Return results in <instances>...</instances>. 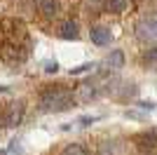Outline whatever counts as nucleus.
Returning a JSON list of instances; mask_svg holds the SVG:
<instances>
[{
  "instance_id": "obj_14",
  "label": "nucleus",
  "mask_w": 157,
  "mask_h": 155,
  "mask_svg": "<svg viewBox=\"0 0 157 155\" xmlns=\"http://www.w3.org/2000/svg\"><path fill=\"white\" fill-rule=\"evenodd\" d=\"M96 120H98L96 115H92V117H89V115H85V117H80V120H78V125H80V127H89V125H94Z\"/></svg>"
},
{
  "instance_id": "obj_12",
  "label": "nucleus",
  "mask_w": 157,
  "mask_h": 155,
  "mask_svg": "<svg viewBox=\"0 0 157 155\" xmlns=\"http://www.w3.org/2000/svg\"><path fill=\"white\" fill-rule=\"evenodd\" d=\"M143 61L148 66H152V64H157V47H150V50L143 54Z\"/></svg>"
},
{
  "instance_id": "obj_16",
  "label": "nucleus",
  "mask_w": 157,
  "mask_h": 155,
  "mask_svg": "<svg viewBox=\"0 0 157 155\" xmlns=\"http://www.w3.org/2000/svg\"><path fill=\"white\" fill-rule=\"evenodd\" d=\"M138 106H141V108H148V110H152V108H155V103H152V101H141Z\"/></svg>"
},
{
  "instance_id": "obj_13",
  "label": "nucleus",
  "mask_w": 157,
  "mask_h": 155,
  "mask_svg": "<svg viewBox=\"0 0 157 155\" xmlns=\"http://www.w3.org/2000/svg\"><path fill=\"white\" fill-rule=\"evenodd\" d=\"M94 66H96V64H89V61H87V64H82V66H78V68H73V71H71V75H80V73H87V71H94Z\"/></svg>"
},
{
  "instance_id": "obj_1",
  "label": "nucleus",
  "mask_w": 157,
  "mask_h": 155,
  "mask_svg": "<svg viewBox=\"0 0 157 155\" xmlns=\"http://www.w3.org/2000/svg\"><path fill=\"white\" fill-rule=\"evenodd\" d=\"M73 106H78L75 97H73V92L63 89V87H49L40 97V108L45 113H61V110H68Z\"/></svg>"
},
{
  "instance_id": "obj_7",
  "label": "nucleus",
  "mask_w": 157,
  "mask_h": 155,
  "mask_svg": "<svg viewBox=\"0 0 157 155\" xmlns=\"http://www.w3.org/2000/svg\"><path fill=\"white\" fill-rule=\"evenodd\" d=\"M98 155H122V143L120 141H105L101 143V148H98Z\"/></svg>"
},
{
  "instance_id": "obj_15",
  "label": "nucleus",
  "mask_w": 157,
  "mask_h": 155,
  "mask_svg": "<svg viewBox=\"0 0 157 155\" xmlns=\"http://www.w3.org/2000/svg\"><path fill=\"white\" fill-rule=\"evenodd\" d=\"M56 71H59L56 61H45V73H56Z\"/></svg>"
},
{
  "instance_id": "obj_11",
  "label": "nucleus",
  "mask_w": 157,
  "mask_h": 155,
  "mask_svg": "<svg viewBox=\"0 0 157 155\" xmlns=\"http://www.w3.org/2000/svg\"><path fill=\"white\" fill-rule=\"evenodd\" d=\"M61 155H87V150L80 146V143H71V146H66L63 153Z\"/></svg>"
},
{
  "instance_id": "obj_6",
  "label": "nucleus",
  "mask_w": 157,
  "mask_h": 155,
  "mask_svg": "<svg viewBox=\"0 0 157 155\" xmlns=\"http://www.w3.org/2000/svg\"><path fill=\"white\" fill-rule=\"evenodd\" d=\"M59 35H61L63 40H78V38H80V28H78V24H75V21H63V24H61Z\"/></svg>"
},
{
  "instance_id": "obj_3",
  "label": "nucleus",
  "mask_w": 157,
  "mask_h": 155,
  "mask_svg": "<svg viewBox=\"0 0 157 155\" xmlns=\"http://www.w3.org/2000/svg\"><path fill=\"white\" fill-rule=\"evenodd\" d=\"M21 117H24V103L17 101V103H10L5 110V115H2V125L5 127H17L21 122Z\"/></svg>"
},
{
  "instance_id": "obj_5",
  "label": "nucleus",
  "mask_w": 157,
  "mask_h": 155,
  "mask_svg": "<svg viewBox=\"0 0 157 155\" xmlns=\"http://www.w3.org/2000/svg\"><path fill=\"white\" fill-rule=\"evenodd\" d=\"M89 35H92V42H94V45H98V47L110 45V42H113V33H110L108 26H92Z\"/></svg>"
},
{
  "instance_id": "obj_4",
  "label": "nucleus",
  "mask_w": 157,
  "mask_h": 155,
  "mask_svg": "<svg viewBox=\"0 0 157 155\" xmlns=\"http://www.w3.org/2000/svg\"><path fill=\"white\" fill-rule=\"evenodd\" d=\"M73 97H75V101H80V103H89L92 99L98 97V85L96 82H82Z\"/></svg>"
},
{
  "instance_id": "obj_2",
  "label": "nucleus",
  "mask_w": 157,
  "mask_h": 155,
  "mask_svg": "<svg viewBox=\"0 0 157 155\" xmlns=\"http://www.w3.org/2000/svg\"><path fill=\"white\" fill-rule=\"evenodd\" d=\"M136 38L145 45L150 42H157V12L145 14L143 19L136 24Z\"/></svg>"
},
{
  "instance_id": "obj_10",
  "label": "nucleus",
  "mask_w": 157,
  "mask_h": 155,
  "mask_svg": "<svg viewBox=\"0 0 157 155\" xmlns=\"http://www.w3.org/2000/svg\"><path fill=\"white\" fill-rule=\"evenodd\" d=\"M105 10H108V12H115V14L124 12L127 10V0H105Z\"/></svg>"
},
{
  "instance_id": "obj_9",
  "label": "nucleus",
  "mask_w": 157,
  "mask_h": 155,
  "mask_svg": "<svg viewBox=\"0 0 157 155\" xmlns=\"http://www.w3.org/2000/svg\"><path fill=\"white\" fill-rule=\"evenodd\" d=\"M38 7L42 10L45 17H54L59 12V0H38Z\"/></svg>"
},
{
  "instance_id": "obj_8",
  "label": "nucleus",
  "mask_w": 157,
  "mask_h": 155,
  "mask_svg": "<svg viewBox=\"0 0 157 155\" xmlns=\"http://www.w3.org/2000/svg\"><path fill=\"white\" fill-rule=\"evenodd\" d=\"M105 66H108V68H115V71H117V68H122V66H124V54H122L120 50L110 52V54L105 57Z\"/></svg>"
}]
</instances>
